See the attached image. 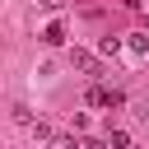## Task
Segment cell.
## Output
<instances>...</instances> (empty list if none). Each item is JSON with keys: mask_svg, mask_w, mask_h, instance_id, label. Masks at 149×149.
<instances>
[{"mask_svg": "<svg viewBox=\"0 0 149 149\" xmlns=\"http://www.w3.org/2000/svg\"><path fill=\"white\" fill-rule=\"evenodd\" d=\"M121 102H126L121 88H107V84H93L88 88V107H121Z\"/></svg>", "mask_w": 149, "mask_h": 149, "instance_id": "cell-1", "label": "cell"}, {"mask_svg": "<svg viewBox=\"0 0 149 149\" xmlns=\"http://www.w3.org/2000/svg\"><path fill=\"white\" fill-rule=\"evenodd\" d=\"M42 42H47V47H61V42H65V23H47V28H42Z\"/></svg>", "mask_w": 149, "mask_h": 149, "instance_id": "cell-2", "label": "cell"}, {"mask_svg": "<svg viewBox=\"0 0 149 149\" xmlns=\"http://www.w3.org/2000/svg\"><path fill=\"white\" fill-rule=\"evenodd\" d=\"M70 65H74V70H88V74L98 70V61H93L88 51H70Z\"/></svg>", "mask_w": 149, "mask_h": 149, "instance_id": "cell-3", "label": "cell"}, {"mask_svg": "<svg viewBox=\"0 0 149 149\" xmlns=\"http://www.w3.org/2000/svg\"><path fill=\"white\" fill-rule=\"evenodd\" d=\"M47 144H51V149H84V144H79V140H74V135H51V140H47Z\"/></svg>", "mask_w": 149, "mask_h": 149, "instance_id": "cell-4", "label": "cell"}, {"mask_svg": "<svg viewBox=\"0 0 149 149\" xmlns=\"http://www.w3.org/2000/svg\"><path fill=\"white\" fill-rule=\"evenodd\" d=\"M107 144H112V149H130V135H126V130H107Z\"/></svg>", "mask_w": 149, "mask_h": 149, "instance_id": "cell-5", "label": "cell"}, {"mask_svg": "<svg viewBox=\"0 0 149 149\" xmlns=\"http://www.w3.org/2000/svg\"><path fill=\"white\" fill-rule=\"evenodd\" d=\"M14 121H19V126H33V112H28L23 102H14Z\"/></svg>", "mask_w": 149, "mask_h": 149, "instance_id": "cell-6", "label": "cell"}, {"mask_svg": "<svg viewBox=\"0 0 149 149\" xmlns=\"http://www.w3.org/2000/svg\"><path fill=\"white\" fill-rule=\"evenodd\" d=\"M28 130H33V140H51V126H47V121H33Z\"/></svg>", "mask_w": 149, "mask_h": 149, "instance_id": "cell-7", "label": "cell"}, {"mask_svg": "<svg viewBox=\"0 0 149 149\" xmlns=\"http://www.w3.org/2000/svg\"><path fill=\"white\" fill-rule=\"evenodd\" d=\"M149 47V33H130V51H144Z\"/></svg>", "mask_w": 149, "mask_h": 149, "instance_id": "cell-8", "label": "cell"}, {"mask_svg": "<svg viewBox=\"0 0 149 149\" xmlns=\"http://www.w3.org/2000/svg\"><path fill=\"white\" fill-rule=\"evenodd\" d=\"M42 5H47V9H61V0H42Z\"/></svg>", "mask_w": 149, "mask_h": 149, "instance_id": "cell-9", "label": "cell"}, {"mask_svg": "<svg viewBox=\"0 0 149 149\" xmlns=\"http://www.w3.org/2000/svg\"><path fill=\"white\" fill-rule=\"evenodd\" d=\"M144 121H149V112H144Z\"/></svg>", "mask_w": 149, "mask_h": 149, "instance_id": "cell-10", "label": "cell"}]
</instances>
